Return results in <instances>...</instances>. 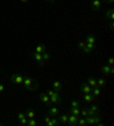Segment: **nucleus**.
Instances as JSON below:
<instances>
[{
  "label": "nucleus",
  "mask_w": 114,
  "mask_h": 126,
  "mask_svg": "<svg viewBox=\"0 0 114 126\" xmlns=\"http://www.w3.org/2000/svg\"><path fill=\"white\" fill-rule=\"evenodd\" d=\"M83 99H85L86 102H92V101H95L96 97H94L91 93H86L85 95H83Z\"/></svg>",
  "instance_id": "12"
},
{
  "label": "nucleus",
  "mask_w": 114,
  "mask_h": 126,
  "mask_svg": "<svg viewBox=\"0 0 114 126\" xmlns=\"http://www.w3.org/2000/svg\"><path fill=\"white\" fill-rule=\"evenodd\" d=\"M21 1H22V2H27L29 0H21Z\"/></svg>",
  "instance_id": "42"
},
{
  "label": "nucleus",
  "mask_w": 114,
  "mask_h": 126,
  "mask_svg": "<svg viewBox=\"0 0 114 126\" xmlns=\"http://www.w3.org/2000/svg\"><path fill=\"white\" fill-rule=\"evenodd\" d=\"M20 123H21V125H27V119L24 117V118H22V119L20 120Z\"/></svg>",
  "instance_id": "35"
},
{
  "label": "nucleus",
  "mask_w": 114,
  "mask_h": 126,
  "mask_svg": "<svg viewBox=\"0 0 114 126\" xmlns=\"http://www.w3.org/2000/svg\"><path fill=\"white\" fill-rule=\"evenodd\" d=\"M100 120H102V117H100L98 114H96L94 116V124H97L98 125V123H100Z\"/></svg>",
  "instance_id": "28"
},
{
  "label": "nucleus",
  "mask_w": 114,
  "mask_h": 126,
  "mask_svg": "<svg viewBox=\"0 0 114 126\" xmlns=\"http://www.w3.org/2000/svg\"><path fill=\"white\" fill-rule=\"evenodd\" d=\"M61 102H62V98L59 97V94H56V95L50 97V105L51 103H61Z\"/></svg>",
  "instance_id": "11"
},
{
  "label": "nucleus",
  "mask_w": 114,
  "mask_h": 126,
  "mask_svg": "<svg viewBox=\"0 0 114 126\" xmlns=\"http://www.w3.org/2000/svg\"><path fill=\"white\" fill-rule=\"evenodd\" d=\"M53 88H54V90H55V91L59 92V91L62 90V84H61V82H58V81H53Z\"/></svg>",
  "instance_id": "20"
},
{
  "label": "nucleus",
  "mask_w": 114,
  "mask_h": 126,
  "mask_svg": "<svg viewBox=\"0 0 114 126\" xmlns=\"http://www.w3.org/2000/svg\"><path fill=\"white\" fill-rule=\"evenodd\" d=\"M76 125H79V126H86V125H87V122H86L85 118H79V119H78V122H76Z\"/></svg>",
  "instance_id": "26"
},
{
  "label": "nucleus",
  "mask_w": 114,
  "mask_h": 126,
  "mask_svg": "<svg viewBox=\"0 0 114 126\" xmlns=\"http://www.w3.org/2000/svg\"><path fill=\"white\" fill-rule=\"evenodd\" d=\"M41 55H42V59H44V60H49L50 59V53H48L47 51L42 52Z\"/></svg>",
  "instance_id": "29"
},
{
  "label": "nucleus",
  "mask_w": 114,
  "mask_h": 126,
  "mask_svg": "<svg viewBox=\"0 0 114 126\" xmlns=\"http://www.w3.org/2000/svg\"><path fill=\"white\" fill-rule=\"evenodd\" d=\"M27 125L29 126H35L37 125V122L34 120V118H29V120H27Z\"/></svg>",
  "instance_id": "30"
},
{
  "label": "nucleus",
  "mask_w": 114,
  "mask_h": 126,
  "mask_svg": "<svg viewBox=\"0 0 114 126\" xmlns=\"http://www.w3.org/2000/svg\"><path fill=\"white\" fill-rule=\"evenodd\" d=\"M47 94L49 95V97H53V95H56V94H59V92L53 91V90H47Z\"/></svg>",
  "instance_id": "31"
},
{
  "label": "nucleus",
  "mask_w": 114,
  "mask_h": 126,
  "mask_svg": "<svg viewBox=\"0 0 114 126\" xmlns=\"http://www.w3.org/2000/svg\"><path fill=\"white\" fill-rule=\"evenodd\" d=\"M80 90H81L83 93H91V86L88 83H86V82H83L81 84V86H80Z\"/></svg>",
  "instance_id": "6"
},
{
  "label": "nucleus",
  "mask_w": 114,
  "mask_h": 126,
  "mask_svg": "<svg viewBox=\"0 0 114 126\" xmlns=\"http://www.w3.org/2000/svg\"><path fill=\"white\" fill-rule=\"evenodd\" d=\"M90 110H91V112H92V116H94V115H96V114L99 112V107H98L97 105H94V106H91L90 107Z\"/></svg>",
  "instance_id": "23"
},
{
  "label": "nucleus",
  "mask_w": 114,
  "mask_h": 126,
  "mask_svg": "<svg viewBox=\"0 0 114 126\" xmlns=\"http://www.w3.org/2000/svg\"><path fill=\"white\" fill-rule=\"evenodd\" d=\"M85 46H86V42H79V43H78V48L81 50L85 48Z\"/></svg>",
  "instance_id": "36"
},
{
  "label": "nucleus",
  "mask_w": 114,
  "mask_h": 126,
  "mask_svg": "<svg viewBox=\"0 0 114 126\" xmlns=\"http://www.w3.org/2000/svg\"><path fill=\"white\" fill-rule=\"evenodd\" d=\"M86 43H94V44H96V36H95L94 34H89L86 38Z\"/></svg>",
  "instance_id": "13"
},
{
  "label": "nucleus",
  "mask_w": 114,
  "mask_h": 126,
  "mask_svg": "<svg viewBox=\"0 0 114 126\" xmlns=\"http://www.w3.org/2000/svg\"><path fill=\"white\" fill-rule=\"evenodd\" d=\"M22 84H23L24 88L26 89V90H29V91H35V90L38 89V82L30 76H24Z\"/></svg>",
  "instance_id": "1"
},
{
  "label": "nucleus",
  "mask_w": 114,
  "mask_h": 126,
  "mask_svg": "<svg viewBox=\"0 0 114 126\" xmlns=\"http://www.w3.org/2000/svg\"><path fill=\"white\" fill-rule=\"evenodd\" d=\"M67 119H68V116H67V115H62L61 117H59V122L63 123V124H66Z\"/></svg>",
  "instance_id": "27"
},
{
  "label": "nucleus",
  "mask_w": 114,
  "mask_h": 126,
  "mask_svg": "<svg viewBox=\"0 0 114 126\" xmlns=\"http://www.w3.org/2000/svg\"><path fill=\"white\" fill-rule=\"evenodd\" d=\"M70 114L75 115V116L80 117V107H71V109H70Z\"/></svg>",
  "instance_id": "18"
},
{
  "label": "nucleus",
  "mask_w": 114,
  "mask_h": 126,
  "mask_svg": "<svg viewBox=\"0 0 114 126\" xmlns=\"http://www.w3.org/2000/svg\"><path fill=\"white\" fill-rule=\"evenodd\" d=\"M85 119L87 122V125H94V116H87Z\"/></svg>",
  "instance_id": "25"
},
{
  "label": "nucleus",
  "mask_w": 114,
  "mask_h": 126,
  "mask_svg": "<svg viewBox=\"0 0 114 126\" xmlns=\"http://www.w3.org/2000/svg\"><path fill=\"white\" fill-rule=\"evenodd\" d=\"M113 64H114V58H113V57H108L107 65H110V66H113Z\"/></svg>",
  "instance_id": "33"
},
{
  "label": "nucleus",
  "mask_w": 114,
  "mask_h": 126,
  "mask_svg": "<svg viewBox=\"0 0 114 126\" xmlns=\"http://www.w3.org/2000/svg\"><path fill=\"white\" fill-rule=\"evenodd\" d=\"M31 57L34 59L35 62L39 63V66H40V67H44L45 66V60L42 59V55H41V53H38L34 51V52L31 53Z\"/></svg>",
  "instance_id": "2"
},
{
  "label": "nucleus",
  "mask_w": 114,
  "mask_h": 126,
  "mask_svg": "<svg viewBox=\"0 0 114 126\" xmlns=\"http://www.w3.org/2000/svg\"><path fill=\"white\" fill-rule=\"evenodd\" d=\"M0 74H1V69H0Z\"/></svg>",
  "instance_id": "43"
},
{
  "label": "nucleus",
  "mask_w": 114,
  "mask_h": 126,
  "mask_svg": "<svg viewBox=\"0 0 114 126\" xmlns=\"http://www.w3.org/2000/svg\"><path fill=\"white\" fill-rule=\"evenodd\" d=\"M59 118H53L51 117V119L49 120L47 123V126H57V125H59Z\"/></svg>",
  "instance_id": "14"
},
{
  "label": "nucleus",
  "mask_w": 114,
  "mask_h": 126,
  "mask_svg": "<svg viewBox=\"0 0 114 126\" xmlns=\"http://www.w3.org/2000/svg\"><path fill=\"white\" fill-rule=\"evenodd\" d=\"M78 119H79V117L78 116H75V115H72L71 114L70 116H68V119H67V123L70 126H75L76 125V122H78Z\"/></svg>",
  "instance_id": "5"
},
{
  "label": "nucleus",
  "mask_w": 114,
  "mask_h": 126,
  "mask_svg": "<svg viewBox=\"0 0 114 126\" xmlns=\"http://www.w3.org/2000/svg\"><path fill=\"white\" fill-rule=\"evenodd\" d=\"M95 48H96V44H94V43H86V46H85V48H83V52H86V53H90L91 51H94L95 50Z\"/></svg>",
  "instance_id": "7"
},
{
  "label": "nucleus",
  "mask_w": 114,
  "mask_h": 126,
  "mask_svg": "<svg viewBox=\"0 0 114 126\" xmlns=\"http://www.w3.org/2000/svg\"><path fill=\"white\" fill-rule=\"evenodd\" d=\"M48 114H49L51 117H55V116H57V114H58V108H56V107H50L49 110H48Z\"/></svg>",
  "instance_id": "19"
},
{
  "label": "nucleus",
  "mask_w": 114,
  "mask_h": 126,
  "mask_svg": "<svg viewBox=\"0 0 114 126\" xmlns=\"http://www.w3.org/2000/svg\"><path fill=\"white\" fill-rule=\"evenodd\" d=\"M107 84V81L105 79H97V86H105Z\"/></svg>",
  "instance_id": "24"
},
{
  "label": "nucleus",
  "mask_w": 114,
  "mask_h": 126,
  "mask_svg": "<svg viewBox=\"0 0 114 126\" xmlns=\"http://www.w3.org/2000/svg\"><path fill=\"white\" fill-rule=\"evenodd\" d=\"M40 101L46 103L47 106H50V97L47 93H41L40 94Z\"/></svg>",
  "instance_id": "8"
},
{
  "label": "nucleus",
  "mask_w": 114,
  "mask_h": 126,
  "mask_svg": "<svg viewBox=\"0 0 114 126\" xmlns=\"http://www.w3.org/2000/svg\"><path fill=\"white\" fill-rule=\"evenodd\" d=\"M71 107H80V102L78 100H72L71 101Z\"/></svg>",
  "instance_id": "32"
},
{
  "label": "nucleus",
  "mask_w": 114,
  "mask_h": 126,
  "mask_svg": "<svg viewBox=\"0 0 114 126\" xmlns=\"http://www.w3.org/2000/svg\"><path fill=\"white\" fill-rule=\"evenodd\" d=\"M105 17L107 18V19H110V21H114V10L112 8L107 9L105 13Z\"/></svg>",
  "instance_id": "10"
},
{
  "label": "nucleus",
  "mask_w": 114,
  "mask_h": 126,
  "mask_svg": "<svg viewBox=\"0 0 114 126\" xmlns=\"http://www.w3.org/2000/svg\"><path fill=\"white\" fill-rule=\"evenodd\" d=\"M50 119H51V116H50V115H48V116H46V117H45V122H46V123H48Z\"/></svg>",
  "instance_id": "37"
},
{
  "label": "nucleus",
  "mask_w": 114,
  "mask_h": 126,
  "mask_svg": "<svg viewBox=\"0 0 114 126\" xmlns=\"http://www.w3.org/2000/svg\"><path fill=\"white\" fill-rule=\"evenodd\" d=\"M91 6H92V9H94V10H98V9H100V7H102L100 0H92Z\"/></svg>",
  "instance_id": "15"
},
{
  "label": "nucleus",
  "mask_w": 114,
  "mask_h": 126,
  "mask_svg": "<svg viewBox=\"0 0 114 126\" xmlns=\"http://www.w3.org/2000/svg\"><path fill=\"white\" fill-rule=\"evenodd\" d=\"M46 51V46L42 43H39L37 47H35V52H38V53H42Z\"/></svg>",
  "instance_id": "16"
},
{
  "label": "nucleus",
  "mask_w": 114,
  "mask_h": 126,
  "mask_svg": "<svg viewBox=\"0 0 114 126\" xmlns=\"http://www.w3.org/2000/svg\"><path fill=\"white\" fill-rule=\"evenodd\" d=\"M47 1H49V2H50V3H53V5L55 3V0H47Z\"/></svg>",
  "instance_id": "41"
},
{
  "label": "nucleus",
  "mask_w": 114,
  "mask_h": 126,
  "mask_svg": "<svg viewBox=\"0 0 114 126\" xmlns=\"http://www.w3.org/2000/svg\"><path fill=\"white\" fill-rule=\"evenodd\" d=\"M3 91H5V85L0 84V93H1V92H3Z\"/></svg>",
  "instance_id": "38"
},
{
  "label": "nucleus",
  "mask_w": 114,
  "mask_h": 126,
  "mask_svg": "<svg viewBox=\"0 0 114 126\" xmlns=\"http://www.w3.org/2000/svg\"><path fill=\"white\" fill-rule=\"evenodd\" d=\"M114 29V23L113 21H111V23H110V30H113Z\"/></svg>",
  "instance_id": "39"
},
{
  "label": "nucleus",
  "mask_w": 114,
  "mask_h": 126,
  "mask_svg": "<svg viewBox=\"0 0 114 126\" xmlns=\"http://www.w3.org/2000/svg\"><path fill=\"white\" fill-rule=\"evenodd\" d=\"M100 93H102V91H100L99 86H95V88L91 89V94H92L94 97H99Z\"/></svg>",
  "instance_id": "17"
},
{
  "label": "nucleus",
  "mask_w": 114,
  "mask_h": 126,
  "mask_svg": "<svg viewBox=\"0 0 114 126\" xmlns=\"http://www.w3.org/2000/svg\"><path fill=\"white\" fill-rule=\"evenodd\" d=\"M102 73L104 75H111V74L114 73V69H113V66H110V65H105L102 67Z\"/></svg>",
  "instance_id": "4"
},
{
  "label": "nucleus",
  "mask_w": 114,
  "mask_h": 126,
  "mask_svg": "<svg viewBox=\"0 0 114 126\" xmlns=\"http://www.w3.org/2000/svg\"><path fill=\"white\" fill-rule=\"evenodd\" d=\"M24 117H25V114H24V112H22V111L18 112V115H17V119L18 120H21L22 118H24Z\"/></svg>",
  "instance_id": "34"
},
{
  "label": "nucleus",
  "mask_w": 114,
  "mask_h": 126,
  "mask_svg": "<svg viewBox=\"0 0 114 126\" xmlns=\"http://www.w3.org/2000/svg\"><path fill=\"white\" fill-rule=\"evenodd\" d=\"M106 2H108V3H113L114 2V0H105Z\"/></svg>",
  "instance_id": "40"
},
{
  "label": "nucleus",
  "mask_w": 114,
  "mask_h": 126,
  "mask_svg": "<svg viewBox=\"0 0 114 126\" xmlns=\"http://www.w3.org/2000/svg\"><path fill=\"white\" fill-rule=\"evenodd\" d=\"M87 82H88V84L91 86V89L95 88V86H97V79H94V77H89Z\"/></svg>",
  "instance_id": "21"
},
{
  "label": "nucleus",
  "mask_w": 114,
  "mask_h": 126,
  "mask_svg": "<svg viewBox=\"0 0 114 126\" xmlns=\"http://www.w3.org/2000/svg\"><path fill=\"white\" fill-rule=\"evenodd\" d=\"M23 79H24L23 75H21V74H18V73L13 74L12 77H10L12 82L13 83H16V84H22V82H23Z\"/></svg>",
  "instance_id": "3"
},
{
  "label": "nucleus",
  "mask_w": 114,
  "mask_h": 126,
  "mask_svg": "<svg viewBox=\"0 0 114 126\" xmlns=\"http://www.w3.org/2000/svg\"><path fill=\"white\" fill-rule=\"evenodd\" d=\"M25 116H26L27 118H34V116H35V111L33 110V109H27L26 110V112H25Z\"/></svg>",
  "instance_id": "22"
},
{
  "label": "nucleus",
  "mask_w": 114,
  "mask_h": 126,
  "mask_svg": "<svg viewBox=\"0 0 114 126\" xmlns=\"http://www.w3.org/2000/svg\"><path fill=\"white\" fill-rule=\"evenodd\" d=\"M80 115L83 118H86L87 116H92V112H91L90 108H85V109H82V110H80Z\"/></svg>",
  "instance_id": "9"
}]
</instances>
